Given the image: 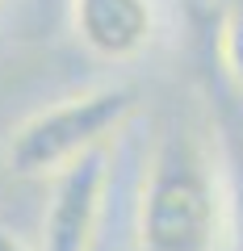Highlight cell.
<instances>
[{
    "label": "cell",
    "instance_id": "cell-6",
    "mask_svg": "<svg viewBox=\"0 0 243 251\" xmlns=\"http://www.w3.org/2000/svg\"><path fill=\"white\" fill-rule=\"evenodd\" d=\"M222 197H226V247L243 251V143L226 134L222 143Z\"/></svg>",
    "mask_w": 243,
    "mask_h": 251
},
{
    "label": "cell",
    "instance_id": "cell-7",
    "mask_svg": "<svg viewBox=\"0 0 243 251\" xmlns=\"http://www.w3.org/2000/svg\"><path fill=\"white\" fill-rule=\"evenodd\" d=\"M0 251H29V247H26L21 239H13L9 230H0Z\"/></svg>",
    "mask_w": 243,
    "mask_h": 251
},
{
    "label": "cell",
    "instance_id": "cell-4",
    "mask_svg": "<svg viewBox=\"0 0 243 251\" xmlns=\"http://www.w3.org/2000/svg\"><path fill=\"white\" fill-rule=\"evenodd\" d=\"M76 38L97 59H135L151 42V0H72Z\"/></svg>",
    "mask_w": 243,
    "mask_h": 251
},
{
    "label": "cell",
    "instance_id": "cell-5",
    "mask_svg": "<svg viewBox=\"0 0 243 251\" xmlns=\"http://www.w3.org/2000/svg\"><path fill=\"white\" fill-rule=\"evenodd\" d=\"M193 4V0H189ZM210 17L218 29V54L231 75V84L243 92V0H206Z\"/></svg>",
    "mask_w": 243,
    "mask_h": 251
},
{
    "label": "cell",
    "instance_id": "cell-2",
    "mask_svg": "<svg viewBox=\"0 0 243 251\" xmlns=\"http://www.w3.org/2000/svg\"><path fill=\"white\" fill-rule=\"evenodd\" d=\"M135 84H105V88L67 97L51 109H38L13 130L9 151H4L9 168L17 176H59L67 163L105 151V143L135 117Z\"/></svg>",
    "mask_w": 243,
    "mask_h": 251
},
{
    "label": "cell",
    "instance_id": "cell-3",
    "mask_svg": "<svg viewBox=\"0 0 243 251\" xmlns=\"http://www.w3.org/2000/svg\"><path fill=\"white\" fill-rule=\"evenodd\" d=\"M109 193V155L92 151L51 176V201L42 214V251H92L101 239Z\"/></svg>",
    "mask_w": 243,
    "mask_h": 251
},
{
    "label": "cell",
    "instance_id": "cell-8",
    "mask_svg": "<svg viewBox=\"0 0 243 251\" xmlns=\"http://www.w3.org/2000/svg\"><path fill=\"white\" fill-rule=\"evenodd\" d=\"M92 251H117V247H113V243H109V239H105V230H101V239H97V243H92Z\"/></svg>",
    "mask_w": 243,
    "mask_h": 251
},
{
    "label": "cell",
    "instance_id": "cell-9",
    "mask_svg": "<svg viewBox=\"0 0 243 251\" xmlns=\"http://www.w3.org/2000/svg\"><path fill=\"white\" fill-rule=\"evenodd\" d=\"M176 4H189V0H176Z\"/></svg>",
    "mask_w": 243,
    "mask_h": 251
},
{
    "label": "cell",
    "instance_id": "cell-1",
    "mask_svg": "<svg viewBox=\"0 0 243 251\" xmlns=\"http://www.w3.org/2000/svg\"><path fill=\"white\" fill-rule=\"evenodd\" d=\"M222 234V172L189 126H168L138 193V251H218Z\"/></svg>",
    "mask_w": 243,
    "mask_h": 251
}]
</instances>
